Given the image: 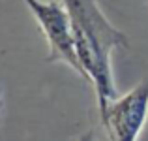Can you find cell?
Returning a JSON list of instances; mask_svg holds the SVG:
<instances>
[{"instance_id":"cell-4","label":"cell","mask_w":148,"mask_h":141,"mask_svg":"<svg viewBox=\"0 0 148 141\" xmlns=\"http://www.w3.org/2000/svg\"><path fill=\"white\" fill-rule=\"evenodd\" d=\"M79 141H94V132H86V134H83Z\"/></svg>"},{"instance_id":"cell-3","label":"cell","mask_w":148,"mask_h":141,"mask_svg":"<svg viewBox=\"0 0 148 141\" xmlns=\"http://www.w3.org/2000/svg\"><path fill=\"white\" fill-rule=\"evenodd\" d=\"M99 117L111 141H137L148 119V81L99 107Z\"/></svg>"},{"instance_id":"cell-1","label":"cell","mask_w":148,"mask_h":141,"mask_svg":"<svg viewBox=\"0 0 148 141\" xmlns=\"http://www.w3.org/2000/svg\"><path fill=\"white\" fill-rule=\"evenodd\" d=\"M69 13L79 60L98 94V107L118 98L112 79V49H126L127 36L111 25L98 0H62Z\"/></svg>"},{"instance_id":"cell-2","label":"cell","mask_w":148,"mask_h":141,"mask_svg":"<svg viewBox=\"0 0 148 141\" xmlns=\"http://www.w3.org/2000/svg\"><path fill=\"white\" fill-rule=\"evenodd\" d=\"M34 13L38 26L41 28L45 40L49 44V57L47 62H64L71 70H75L83 79H86L84 68L79 60L75 45V34L69 13L64 4L56 0H23ZM88 81V79H86Z\"/></svg>"}]
</instances>
